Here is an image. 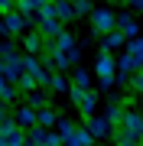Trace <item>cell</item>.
Segmentation results:
<instances>
[{
    "instance_id": "1",
    "label": "cell",
    "mask_w": 143,
    "mask_h": 146,
    "mask_svg": "<svg viewBox=\"0 0 143 146\" xmlns=\"http://www.w3.org/2000/svg\"><path fill=\"white\" fill-rule=\"evenodd\" d=\"M120 133H130V136H137V140H143V114H124L120 117Z\"/></svg>"
},
{
    "instance_id": "2",
    "label": "cell",
    "mask_w": 143,
    "mask_h": 146,
    "mask_svg": "<svg viewBox=\"0 0 143 146\" xmlns=\"http://www.w3.org/2000/svg\"><path fill=\"white\" fill-rule=\"evenodd\" d=\"M75 104H78L81 117H91V110H94V94H91V91H78V88H75Z\"/></svg>"
},
{
    "instance_id": "3",
    "label": "cell",
    "mask_w": 143,
    "mask_h": 146,
    "mask_svg": "<svg viewBox=\"0 0 143 146\" xmlns=\"http://www.w3.org/2000/svg\"><path fill=\"white\" fill-rule=\"evenodd\" d=\"M91 23H94L98 33H104V29L114 26V13H111V10H94V13H91Z\"/></svg>"
},
{
    "instance_id": "4",
    "label": "cell",
    "mask_w": 143,
    "mask_h": 146,
    "mask_svg": "<svg viewBox=\"0 0 143 146\" xmlns=\"http://www.w3.org/2000/svg\"><path fill=\"white\" fill-rule=\"evenodd\" d=\"M111 75H114L111 55H101V58H98V78H101V81H111Z\"/></svg>"
},
{
    "instance_id": "5",
    "label": "cell",
    "mask_w": 143,
    "mask_h": 146,
    "mask_svg": "<svg viewBox=\"0 0 143 146\" xmlns=\"http://www.w3.org/2000/svg\"><path fill=\"white\" fill-rule=\"evenodd\" d=\"M88 130L94 133V136H104L107 130H111V123H107L104 117H91V123H88Z\"/></svg>"
},
{
    "instance_id": "6",
    "label": "cell",
    "mask_w": 143,
    "mask_h": 146,
    "mask_svg": "<svg viewBox=\"0 0 143 146\" xmlns=\"http://www.w3.org/2000/svg\"><path fill=\"white\" fill-rule=\"evenodd\" d=\"M16 117H20V123H23V127H33V123H39V117L33 114L29 107H23V110H20V114H16Z\"/></svg>"
},
{
    "instance_id": "7",
    "label": "cell",
    "mask_w": 143,
    "mask_h": 146,
    "mask_svg": "<svg viewBox=\"0 0 143 146\" xmlns=\"http://www.w3.org/2000/svg\"><path fill=\"white\" fill-rule=\"evenodd\" d=\"M20 26H23V20H20V16H16V13L10 10V13H7V33H16Z\"/></svg>"
},
{
    "instance_id": "8",
    "label": "cell",
    "mask_w": 143,
    "mask_h": 146,
    "mask_svg": "<svg viewBox=\"0 0 143 146\" xmlns=\"http://www.w3.org/2000/svg\"><path fill=\"white\" fill-rule=\"evenodd\" d=\"M120 33H124V36H133V33H137L133 20H127V16H124V20H120Z\"/></svg>"
},
{
    "instance_id": "9",
    "label": "cell",
    "mask_w": 143,
    "mask_h": 146,
    "mask_svg": "<svg viewBox=\"0 0 143 146\" xmlns=\"http://www.w3.org/2000/svg\"><path fill=\"white\" fill-rule=\"evenodd\" d=\"M39 123H43V127H52V123H55L52 110H39Z\"/></svg>"
},
{
    "instance_id": "10",
    "label": "cell",
    "mask_w": 143,
    "mask_h": 146,
    "mask_svg": "<svg viewBox=\"0 0 143 146\" xmlns=\"http://www.w3.org/2000/svg\"><path fill=\"white\" fill-rule=\"evenodd\" d=\"M23 46H26L29 52H36V49H39V36H29V39H23Z\"/></svg>"
},
{
    "instance_id": "11",
    "label": "cell",
    "mask_w": 143,
    "mask_h": 146,
    "mask_svg": "<svg viewBox=\"0 0 143 146\" xmlns=\"http://www.w3.org/2000/svg\"><path fill=\"white\" fill-rule=\"evenodd\" d=\"M75 10H78V13H88L91 3H88V0H75Z\"/></svg>"
},
{
    "instance_id": "12",
    "label": "cell",
    "mask_w": 143,
    "mask_h": 146,
    "mask_svg": "<svg viewBox=\"0 0 143 146\" xmlns=\"http://www.w3.org/2000/svg\"><path fill=\"white\" fill-rule=\"evenodd\" d=\"M114 46H120V33H114V36H107V49H114Z\"/></svg>"
},
{
    "instance_id": "13",
    "label": "cell",
    "mask_w": 143,
    "mask_h": 146,
    "mask_svg": "<svg viewBox=\"0 0 143 146\" xmlns=\"http://www.w3.org/2000/svg\"><path fill=\"white\" fill-rule=\"evenodd\" d=\"M3 98H7V101H13V98H16V94H13V84H10V81L3 84Z\"/></svg>"
},
{
    "instance_id": "14",
    "label": "cell",
    "mask_w": 143,
    "mask_h": 146,
    "mask_svg": "<svg viewBox=\"0 0 143 146\" xmlns=\"http://www.w3.org/2000/svg\"><path fill=\"white\" fill-rule=\"evenodd\" d=\"M133 88H137V91H143V75H137V78H133Z\"/></svg>"
}]
</instances>
